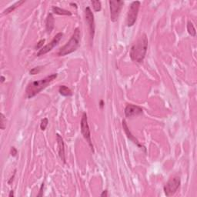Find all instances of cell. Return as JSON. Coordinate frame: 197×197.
Returning <instances> with one entry per match:
<instances>
[{"mask_svg":"<svg viewBox=\"0 0 197 197\" xmlns=\"http://www.w3.org/2000/svg\"><path fill=\"white\" fill-rule=\"evenodd\" d=\"M187 31L191 36L195 37V35H196V32H195V28L194 27L193 23L190 21L187 22Z\"/></svg>","mask_w":197,"mask_h":197,"instance_id":"17","label":"cell"},{"mask_svg":"<svg viewBox=\"0 0 197 197\" xmlns=\"http://www.w3.org/2000/svg\"><path fill=\"white\" fill-rule=\"evenodd\" d=\"M85 17L87 25H89V28L90 37H91V40H93L95 35L94 16H93V13L92 12L91 9L89 6L85 9Z\"/></svg>","mask_w":197,"mask_h":197,"instance_id":"9","label":"cell"},{"mask_svg":"<svg viewBox=\"0 0 197 197\" xmlns=\"http://www.w3.org/2000/svg\"><path fill=\"white\" fill-rule=\"evenodd\" d=\"M52 13L55 14L60 15V16H72V13L68 10L63 9L59 8L57 6H52Z\"/></svg>","mask_w":197,"mask_h":197,"instance_id":"14","label":"cell"},{"mask_svg":"<svg viewBox=\"0 0 197 197\" xmlns=\"http://www.w3.org/2000/svg\"><path fill=\"white\" fill-rule=\"evenodd\" d=\"M59 93L63 96H71L73 95L71 89L66 85H60L59 89Z\"/></svg>","mask_w":197,"mask_h":197,"instance_id":"15","label":"cell"},{"mask_svg":"<svg viewBox=\"0 0 197 197\" xmlns=\"http://www.w3.org/2000/svg\"><path fill=\"white\" fill-rule=\"evenodd\" d=\"M181 184V180L180 177H174L167 182L164 186V192L166 196H172L176 192Z\"/></svg>","mask_w":197,"mask_h":197,"instance_id":"6","label":"cell"},{"mask_svg":"<svg viewBox=\"0 0 197 197\" xmlns=\"http://www.w3.org/2000/svg\"><path fill=\"white\" fill-rule=\"evenodd\" d=\"M100 107L101 108H103V106H104V102H103V100H101V101H100Z\"/></svg>","mask_w":197,"mask_h":197,"instance_id":"28","label":"cell"},{"mask_svg":"<svg viewBox=\"0 0 197 197\" xmlns=\"http://www.w3.org/2000/svg\"><path fill=\"white\" fill-rule=\"evenodd\" d=\"M141 2L139 1H134L131 3L126 19V24L128 27H132L136 22Z\"/></svg>","mask_w":197,"mask_h":197,"instance_id":"4","label":"cell"},{"mask_svg":"<svg viewBox=\"0 0 197 197\" xmlns=\"http://www.w3.org/2000/svg\"><path fill=\"white\" fill-rule=\"evenodd\" d=\"M48 123H49V120H48L47 118H44L41 121V123H40V129L43 131L46 130V127L48 126Z\"/></svg>","mask_w":197,"mask_h":197,"instance_id":"19","label":"cell"},{"mask_svg":"<svg viewBox=\"0 0 197 197\" xmlns=\"http://www.w3.org/2000/svg\"><path fill=\"white\" fill-rule=\"evenodd\" d=\"M45 42H46V40H41L40 41L38 42V43L36 44V46H35V49H41L43 47V45H44Z\"/></svg>","mask_w":197,"mask_h":197,"instance_id":"21","label":"cell"},{"mask_svg":"<svg viewBox=\"0 0 197 197\" xmlns=\"http://www.w3.org/2000/svg\"><path fill=\"white\" fill-rule=\"evenodd\" d=\"M92 5H93V9L96 12H100L102 9V5L100 1H92Z\"/></svg>","mask_w":197,"mask_h":197,"instance_id":"18","label":"cell"},{"mask_svg":"<svg viewBox=\"0 0 197 197\" xmlns=\"http://www.w3.org/2000/svg\"><path fill=\"white\" fill-rule=\"evenodd\" d=\"M63 36V32H59V33H57L49 44L46 45V46H43L41 49L39 50V52H37V56H41V55H43L47 53V52H50L55 46H56L57 45L59 44V43L60 40H62Z\"/></svg>","mask_w":197,"mask_h":197,"instance_id":"8","label":"cell"},{"mask_svg":"<svg viewBox=\"0 0 197 197\" xmlns=\"http://www.w3.org/2000/svg\"><path fill=\"white\" fill-rule=\"evenodd\" d=\"M123 130H124L125 133H126V135L127 136L128 139H129V140H131L132 142H133L134 144H136L137 146H139L140 149H143L144 151H146V148L145 146H143L142 145H141L140 143H139V142L138 141V139H136V137H135L134 136H133V134H132V133L130 132V130H129V127H128L127 126V123H126V120H123Z\"/></svg>","mask_w":197,"mask_h":197,"instance_id":"11","label":"cell"},{"mask_svg":"<svg viewBox=\"0 0 197 197\" xmlns=\"http://www.w3.org/2000/svg\"><path fill=\"white\" fill-rule=\"evenodd\" d=\"M43 188H44V183H42V186H41V187H40V193H39L38 195H37V196H43Z\"/></svg>","mask_w":197,"mask_h":197,"instance_id":"24","label":"cell"},{"mask_svg":"<svg viewBox=\"0 0 197 197\" xmlns=\"http://www.w3.org/2000/svg\"><path fill=\"white\" fill-rule=\"evenodd\" d=\"M101 195L102 197H104V196H108V191L107 190H104V191H103V192H102L101 193Z\"/></svg>","mask_w":197,"mask_h":197,"instance_id":"26","label":"cell"},{"mask_svg":"<svg viewBox=\"0 0 197 197\" xmlns=\"http://www.w3.org/2000/svg\"><path fill=\"white\" fill-rule=\"evenodd\" d=\"M9 197H13V196H14V191H13V190H11V191H10L9 194Z\"/></svg>","mask_w":197,"mask_h":197,"instance_id":"27","label":"cell"},{"mask_svg":"<svg viewBox=\"0 0 197 197\" xmlns=\"http://www.w3.org/2000/svg\"><path fill=\"white\" fill-rule=\"evenodd\" d=\"M109 2L110 9V19L112 22H115L118 20L122 7L124 5V2L119 0H111Z\"/></svg>","mask_w":197,"mask_h":197,"instance_id":"7","label":"cell"},{"mask_svg":"<svg viewBox=\"0 0 197 197\" xmlns=\"http://www.w3.org/2000/svg\"><path fill=\"white\" fill-rule=\"evenodd\" d=\"M0 127H1V129H2V130H4L6 128V126H5V116H4L2 113H1V126H0Z\"/></svg>","mask_w":197,"mask_h":197,"instance_id":"22","label":"cell"},{"mask_svg":"<svg viewBox=\"0 0 197 197\" xmlns=\"http://www.w3.org/2000/svg\"><path fill=\"white\" fill-rule=\"evenodd\" d=\"M81 36L80 30L79 28H75L70 40L67 42L63 47L59 49L57 55L59 56H65L70 53H73L75 51L77 50L78 48L80 46Z\"/></svg>","mask_w":197,"mask_h":197,"instance_id":"3","label":"cell"},{"mask_svg":"<svg viewBox=\"0 0 197 197\" xmlns=\"http://www.w3.org/2000/svg\"><path fill=\"white\" fill-rule=\"evenodd\" d=\"M4 81H5V77L2 76H1V82H4Z\"/></svg>","mask_w":197,"mask_h":197,"instance_id":"29","label":"cell"},{"mask_svg":"<svg viewBox=\"0 0 197 197\" xmlns=\"http://www.w3.org/2000/svg\"><path fill=\"white\" fill-rule=\"evenodd\" d=\"M15 175H16V170H15V171H14V173H13V176H12V177H11V178H10V180H9V181H8V183H9V184H11V183H12V182H13V180H14Z\"/></svg>","mask_w":197,"mask_h":197,"instance_id":"25","label":"cell"},{"mask_svg":"<svg viewBox=\"0 0 197 197\" xmlns=\"http://www.w3.org/2000/svg\"><path fill=\"white\" fill-rule=\"evenodd\" d=\"M17 153H18L17 150H16V149L15 148V147H12V149H11V155H12V156H16V155H17Z\"/></svg>","mask_w":197,"mask_h":197,"instance_id":"23","label":"cell"},{"mask_svg":"<svg viewBox=\"0 0 197 197\" xmlns=\"http://www.w3.org/2000/svg\"><path fill=\"white\" fill-rule=\"evenodd\" d=\"M55 26V21H54V17L52 13L48 14L46 20V30L48 34H50L52 32V29Z\"/></svg>","mask_w":197,"mask_h":197,"instance_id":"13","label":"cell"},{"mask_svg":"<svg viewBox=\"0 0 197 197\" xmlns=\"http://www.w3.org/2000/svg\"><path fill=\"white\" fill-rule=\"evenodd\" d=\"M148 48V39L146 34H142L136 43L133 45L130 49L131 59L136 63H142L146 55Z\"/></svg>","mask_w":197,"mask_h":197,"instance_id":"1","label":"cell"},{"mask_svg":"<svg viewBox=\"0 0 197 197\" xmlns=\"http://www.w3.org/2000/svg\"><path fill=\"white\" fill-rule=\"evenodd\" d=\"M24 2H25V1H24V0H22V1H19V2H16V3H14L13 5H12V6H10L8 7L6 9L4 10L3 14L4 15L9 14L10 13H12L13 11H14L16 8H18L19 6H20L22 3H24Z\"/></svg>","mask_w":197,"mask_h":197,"instance_id":"16","label":"cell"},{"mask_svg":"<svg viewBox=\"0 0 197 197\" xmlns=\"http://www.w3.org/2000/svg\"><path fill=\"white\" fill-rule=\"evenodd\" d=\"M42 67L39 66V67H35V68H32L31 70L29 71L30 75H36L38 74V73H40V71L42 70Z\"/></svg>","mask_w":197,"mask_h":197,"instance_id":"20","label":"cell"},{"mask_svg":"<svg viewBox=\"0 0 197 197\" xmlns=\"http://www.w3.org/2000/svg\"><path fill=\"white\" fill-rule=\"evenodd\" d=\"M142 114V109L139 106L133 104H128L125 108V116L127 118L137 116Z\"/></svg>","mask_w":197,"mask_h":197,"instance_id":"10","label":"cell"},{"mask_svg":"<svg viewBox=\"0 0 197 197\" xmlns=\"http://www.w3.org/2000/svg\"><path fill=\"white\" fill-rule=\"evenodd\" d=\"M80 125H81V133H82V135L83 136L84 139H85V140H86V142H88L90 148L92 149V150H93V145L91 139V133H90L89 126V124H88V119H87V115L85 112H83V114H82Z\"/></svg>","mask_w":197,"mask_h":197,"instance_id":"5","label":"cell"},{"mask_svg":"<svg viewBox=\"0 0 197 197\" xmlns=\"http://www.w3.org/2000/svg\"><path fill=\"white\" fill-rule=\"evenodd\" d=\"M58 75L56 73H53L49 76H46V78L40 80L34 81L32 82L27 85L26 89H25V94H26V97L28 99H32L34 96H36L37 94L40 93L42 90L46 89L52 81L55 79H56Z\"/></svg>","mask_w":197,"mask_h":197,"instance_id":"2","label":"cell"},{"mask_svg":"<svg viewBox=\"0 0 197 197\" xmlns=\"http://www.w3.org/2000/svg\"><path fill=\"white\" fill-rule=\"evenodd\" d=\"M56 140L57 145H58V153L60 159L63 162V163H66V156H65V145L63 142V139L59 134H56Z\"/></svg>","mask_w":197,"mask_h":197,"instance_id":"12","label":"cell"}]
</instances>
